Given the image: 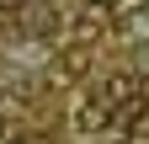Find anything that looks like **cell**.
Masks as SVG:
<instances>
[{
  "label": "cell",
  "mask_w": 149,
  "mask_h": 144,
  "mask_svg": "<svg viewBox=\"0 0 149 144\" xmlns=\"http://www.w3.org/2000/svg\"><path fill=\"white\" fill-rule=\"evenodd\" d=\"M85 69H91V53H85V48H69L64 59H59V75H64V80H80Z\"/></svg>",
  "instance_id": "277c9868"
},
{
  "label": "cell",
  "mask_w": 149,
  "mask_h": 144,
  "mask_svg": "<svg viewBox=\"0 0 149 144\" xmlns=\"http://www.w3.org/2000/svg\"><path fill=\"white\" fill-rule=\"evenodd\" d=\"M91 6H96V11H101V6H112V0H91Z\"/></svg>",
  "instance_id": "52a82bcc"
},
{
  "label": "cell",
  "mask_w": 149,
  "mask_h": 144,
  "mask_svg": "<svg viewBox=\"0 0 149 144\" xmlns=\"http://www.w3.org/2000/svg\"><path fill=\"white\" fill-rule=\"evenodd\" d=\"M11 134H16V128H11L6 117H0V144H11Z\"/></svg>",
  "instance_id": "8992f818"
},
{
  "label": "cell",
  "mask_w": 149,
  "mask_h": 144,
  "mask_svg": "<svg viewBox=\"0 0 149 144\" xmlns=\"http://www.w3.org/2000/svg\"><path fill=\"white\" fill-rule=\"evenodd\" d=\"M128 27H133V38H149V6H139V16H133Z\"/></svg>",
  "instance_id": "5b68a950"
},
{
  "label": "cell",
  "mask_w": 149,
  "mask_h": 144,
  "mask_svg": "<svg viewBox=\"0 0 149 144\" xmlns=\"http://www.w3.org/2000/svg\"><path fill=\"white\" fill-rule=\"evenodd\" d=\"M107 117H112V107H107L101 96L74 101V128H80V134H96V128H107Z\"/></svg>",
  "instance_id": "6da1fadb"
},
{
  "label": "cell",
  "mask_w": 149,
  "mask_h": 144,
  "mask_svg": "<svg viewBox=\"0 0 149 144\" xmlns=\"http://www.w3.org/2000/svg\"><path fill=\"white\" fill-rule=\"evenodd\" d=\"M133 96H139V75H112L107 91H101L107 107H123V101H133Z\"/></svg>",
  "instance_id": "7a4b0ae2"
},
{
  "label": "cell",
  "mask_w": 149,
  "mask_h": 144,
  "mask_svg": "<svg viewBox=\"0 0 149 144\" xmlns=\"http://www.w3.org/2000/svg\"><path fill=\"white\" fill-rule=\"evenodd\" d=\"M101 27H107V22H101V11H96V6H85L80 16H74V27H69V32H74V43H96V38H101Z\"/></svg>",
  "instance_id": "3957f363"
}]
</instances>
